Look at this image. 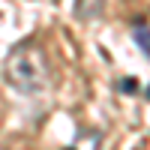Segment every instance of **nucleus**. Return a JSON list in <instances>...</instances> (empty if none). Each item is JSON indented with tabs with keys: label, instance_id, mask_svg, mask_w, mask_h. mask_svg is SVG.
Returning <instances> with one entry per match:
<instances>
[{
	"label": "nucleus",
	"instance_id": "obj_3",
	"mask_svg": "<svg viewBox=\"0 0 150 150\" xmlns=\"http://www.w3.org/2000/svg\"><path fill=\"white\" fill-rule=\"evenodd\" d=\"M132 39H135V45L141 48V54L150 60V27H144V24H135V27H132Z\"/></svg>",
	"mask_w": 150,
	"mask_h": 150
},
{
	"label": "nucleus",
	"instance_id": "obj_2",
	"mask_svg": "<svg viewBox=\"0 0 150 150\" xmlns=\"http://www.w3.org/2000/svg\"><path fill=\"white\" fill-rule=\"evenodd\" d=\"M105 9V0H75L72 3V12L78 21H96Z\"/></svg>",
	"mask_w": 150,
	"mask_h": 150
},
{
	"label": "nucleus",
	"instance_id": "obj_6",
	"mask_svg": "<svg viewBox=\"0 0 150 150\" xmlns=\"http://www.w3.org/2000/svg\"><path fill=\"white\" fill-rule=\"evenodd\" d=\"M144 96H147V99H150V84H147V90H144Z\"/></svg>",
	"mask_w": 150,
	"mask_h": 150
},
{
	"label": "nucleus",
	"instance_id": "obj_5",
	"mask_svg": "<svg viewBox=\"0 0 150 150\" xmlns=\"http://www.w3.org/2000/svg\"><path fill=\"white\" fill-rule=\"evenodd\" d=\"M135 87H138V84H135L132 78H126V81H123V84H120V90H123V93H132V90H135Z\"/></svg>",
	"mask_w": 150,
	"mask_h": 150
},
{
	"label": "nucleus",
	"instance_id": "obj_1",
	"mask_svg": "<svg viewBox=\"0 0 150 150\" xmlns=\"http://www.w3.org/2000/svg\"><path fill=\"white\" fill-rule=\"evenodd\" d=\"M3 78L9 87H15L18 93H42L48 87V60L45 51L33 42L15 45L3 60Z\"/></svg>",
	"mask_w": 150,
	"mask_h": 150
},
{
	"label": "nucleus",
	"instance_id": "obj_4",
	"mask_svg": "<svg viewBox=\"0 0 150 150\" xmlns=\"http://www.w3.org/2000/svg\"><path fill=\"white\" fill-rule=\"evenodd\" d=\"M84 141H93V144H99V141H102V135H99L96 129H90V132H81V135H78V141H75V144H84Z\"/></svg>",
	"mask_w": 150,
	"mask_h": 150
}]
</instances>
